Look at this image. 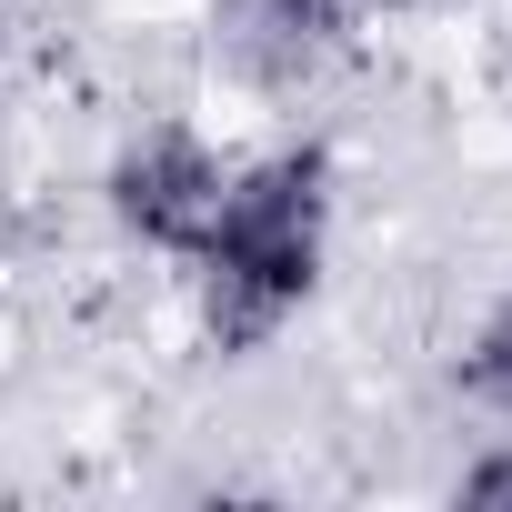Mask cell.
Masks as SVG:
<instances>
[{
  "instance_id": "1",
  "label": "cell",
  "mask_w": 512,
  "mask_h": 512,
  "mask_svg": "<svg viewBox=\"0 0 512 512\" xmlns=\"http://www.w3.org/2000/svg\"><path fill=\"white\" fill-rule=\"evenodd\" d=\"M322 251H332V161L272 151L221 181V211L191 241V272H201V332L221 362L262 352L312 292H322Z\"/></svg>"
},
{
  "instance_id": "4",
  "label": "cell",
  "mask_w": 512,
  "mask_h": 512,
  "mask_svg": "<svg viewBox=\"0 0 512 512\" xmlns=\"http://www.w3.org/2000/svg\"><path fill=\"white\" fill-rule=\"evenodd\" d=\"M462 392L512 422V292L482 312V332H472V352H462Z\"/></svg>"
},
{
  "instance_id": "2",
  "label": "cell",
  "mask_w": 512,
  "mask_h": 512,
  "mask_svg": "<svg viewBox=\"0 0 512 512\" xmlns=\"http://www.w3.org/2000/svg\"><path fill=\"white\" fill-rule=\"evenodd\" d=\"M221 151L201 141V131H181V121H161V131H141L121 161H111V221L131 231V241H151V251H181L191 262V241H201V221L221 211Z\"/></svg>"
},
{
  "instance_id": "5",
  "label": "cell",
  "mask_w": 512,
  "mask_h": 512,
  "mask_svg": "<svg viewBox=\"0 0 512 512\" xmlns=\"http://www.w3.org/2000/svg\"><path fill=\"white\" fill-rule=\"evenodd\" d=\"M452 492H462L472 512H512V442H502V452H482V462H472Z\"/></svg>"
},
{
  "instance_id": "3",
  "label": "cell",
  "mask_w": 512,
  "mask_h": 512,
  "mask_svg": "<svg viewBox=\"0 0 512 512\" xmlns=\"http://www.w3.org/2000/svg\"><path fill=\"white\" fill-rule=\"evenodd\" d=\"M251 31H262L282 61H312L342 41V0H251Z\"/></svg>"
}]
</instances>
